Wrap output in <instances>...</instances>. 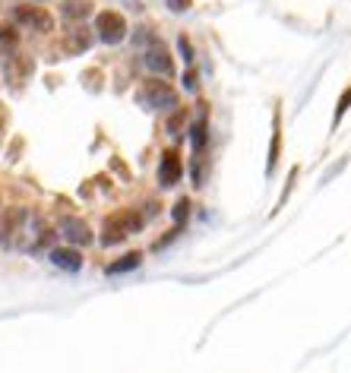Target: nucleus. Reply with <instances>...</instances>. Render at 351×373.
<instances>
[{
	"mask_svg": "<svg viewBox=\"0 0 351 373\" xmlns=\"http://www.w3.org/2000/svg\"><path fill=\"white\" fill-rule=\"evenodd\" d=\"M136 228H143V219L133 212H117L104 221V235H102V244H117L124 241L127 235H133Z\"/></svg>",
	"mask_w": 351,
	"mask_h": 373,
	"instance_id": "nucleus-1",
	"label": "nucleus"
},
{
	"mask_svg": "<svg viewBox=\"0 0 351 373\" xmlns=\"http://www.w3.org/2000/svg\"><path fill=\"white\" fill-rule=\"evenodd\" d=\"M95 32H98V38H102L104 45H117V42H124L127 22H124V16H120V13L104 10V13L95 16Z\"/></svg>",
	"mask_w": 351,
	"mask_h": 373,
	"instance_id": "nucleus-2",
	"label": "nucleus"
},
{
	"mask_svg": "<svg viewBox=\"0 0 351 373\" xmlns=\"http://www.w3.org/2000/svg\"><path fill=\"white\" fill-rule=\"evenodd\" d=\"M139 102H143L146 108H174L178 95H174V89L168 83L152 79V83H146L143 89H139Z\"/></svg>",
	"mask_w": 351,
	"mask_h": 373,
	"instance_id": "nucleus-3",
	"label": "nucleus"
},
{
	"mask_svg": "<svg viewBox=\"0 0 351 373\" xmlns=\"http://www.w3.org/2000/svg\"><path fill=\"white\" fill-rule=\"evenodd\" d=\"M146 67L155 70V73H162V77H171V54H168V48L162 42H152L149 48H146Z\"/></svg>",
	"mask_w": 351,
	"mask_h": 373,
	"instance_id": "nucleus-4",
	"label": "nucleus"
},
{
	"mask_svg": "<svg viewBox=\"0 0 351 373\" xmlns=\"http://www.w3.org/2000/svg\"><path fill=\"white\" fill-rule=\"evenodd\" d=\"M16 22H20V26H29V29H35V32H51V26H54V22H51V16L45 13V10H38V7H20L16 10Z\"/></svg>",
	"mask_w": 351,
	"mask_h": 373,
	"instance_id": "nucleus-5",
	"label": "nucleus"
},
{
	"mask_svg": "<svg viewBox=\"0 0 351 373\" xmlns=\"http://www.w3.org/2000/svg\"><path fill=\"white\" fill-rule=\"evenodd\" d=\"M180 174H184V165H180L178 152H165V159H162V165H159V184L174 186L180 180Z\"/></svg>",
	"mask_w": 351,
	"mask_h": 373,
	"instance_id": "nucleus-6",
	"label": "nucleus"
},
{
	"mask_svg": "<svg viewBox=\"0 0 351 373\" xmlns=\"http://www.w3.org/2000/svg\"><path fill=\"white\" fill-rule=\"evenodd\" d=\"M61 231H63V237H67L70 244H89L92 241L89 225H86V221H79V219H63L61 221Z\"/></svg>",
	"mask_w": 351,
	"mask_h": 373,
	"instance_id": "nucleus-7",
	"label": "nucleus"
},
{
	"mask_svg": "<svg viewBox=\"0 0 351 373\" xmlns=\"http://www.w3.org/2000/svg\"><path fill=\"white\" fill-rule=\"evenodd\" d=\"M51 263L54 266H61V269H67V272H76L79 269V266H83V256L76 253V250H54V253H51Z\"/></svg>",
	"mask_w": 351,
	"mask_h": 373,
	"instance_id": "nucleus-8",
	"label": "nucleus"
},
{
	"mask_svg": "<svg viewBox=\"0 0 351 373\" xmlns=\"http://www.w3.org/2000/svg\"><path fill=\"white\" fill-rule=\"evenodd\" d=\"M190 133H193V152L200 155L203 145H206V114H200V118H196V124L190 127Z\"/></svg>",
	"mask_w": 351,
	"mask_h": 373,
	"instance_id": "nucleus-9",
	"label": "nucleus"
},
{
	"mask_svg": "<svg viewBox=\"0 0 351 373\" xmlns=\"http://www.w3.org/2000/svg\"><path fill=\"white\" fill-rule=\"evenodd\" d=\"M139 260H143V256H139V253H127L124 260H117V263H111V266H108V276H120V272H130V269H136V266H139Z\"/></svg>",
	"mask_w": 351,
	"mask_h": 373,
	"instance_id": "nucleus-10",
	"label": "nucleus"
},
{
	"mask_svg": "<svg viewBox=\"0 0 351 373\" xmlns=\"http://www.w3.org/2000/svg\"><path fill=\"white\" fill-rule=\"evenodd\" d=\"M63 16H67V19H86V16H89V3H86V0H67V3H63Z\"/></svg>",
	"mask_w": 351,
	"mask_h": 373,
	"instance_id": "nucleus-11",
	"label": "nucleus"
},
{
	"mask_svg": "<svg viewBox=\"0 0 351 373\" xmlns=\"http://www.w3.org/2000/svg\"><path fill=\"white\" fill-rule=\"evenodd\" d=\"M83 32H86V29H83ZM83 32H73V38L67 42L70 51H86V48H89V35H83Z\"/></svg>",
	"mask_w": 351,
	"mask_h": 373,
	"instance_id": "nucleus-12",
	"label": "nucleus"
},
{
	"mask_svg": "<svg viewBox=\"0 0 351 373\" xmlns=\"http://www.w3.org/2000/svg\"><path fill=\"white\" fill-rule=\"evenodd\" d=\"M348 104H351V89L345 92V95H342V102H338V108H336V124H338V120H342V114H345V111H348Z\"/></svg>",
	"mask_w": 351,
	"mask_h": 373,
	"instance_id": "nucleus-13",
	"label": "nucleus"
},
{
	"mask_svg": "<svg viewBox=\"0 0 351 373\" xmlns=\"http://www.w3.org/2000/svg\"><path fill=\"white\" fill-rule=\"evenodd\" d=\"M187 209H190V203H187V200H180L178 206H174V219H178V221H184V219H187Z\"/></svg>",
	"mask_w": 351,
	"mask_h": 373,
	"instance_id": "nucleus-14",
	"label": "nucleus"
},
{
	"mask_svg": "<svg viewBox=\"0 0 351 373\" xmlns=\"http://www.w3.org/2000/svg\"><path fill=\"white\" fill-rule=\"evenodd\" d=\"M178 45H180V54H184V61H187V63H190V61H193V51H190V42H187V38H180V42H178Z\"/></svg>",
	"mask_w": 351,
	"mask_h": 373,
	"instance_id": "nucleus-15",
	"label": "nucleus"
},
{
	"mask_svg": "<svg viewBox=\"0 0 351 373\" xmlns=\"http://www.w3.org/2000/svg\"><path fill=\"white\" fill-rule=\"evenodd\" d=\"M168 7L171 10H187L190 7V0H168Z\"/></svg>",
	"mask_w": 351,
	"mask_h": 373,
	"instance_id": "nucleus-16",
	"label": "nucleus"
}]
</instances>
